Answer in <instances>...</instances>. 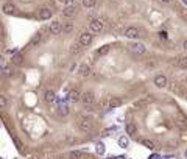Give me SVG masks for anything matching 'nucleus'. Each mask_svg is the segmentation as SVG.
Here are the masks:
<instances>
[{
	"mask_svg": "<svg viewBox=\"0 0 187 159\" xmlns=\"http://www.w3.org/2000/svg\"><path fill=\"white\" fill-rule=\"evenodd\" d=\"M78 128L81 131H84V133H87V131H90L94 128V120L90 117H80L78 119Z\"/></svg>",
	"mask_w": 187,
	"mask_h": 159,
	"instance_id": "f257e3e1",
	"label": "nucleus"
},
{
	"mask_svg": "<svg viewBox=\"0 0 187 159\" xmlns=\"http://www.w3.org/2000/svg\"><path fill=\"white\" fill-rule=\"evenodd\" d=\"M81 101H83V105L86 106V108H94V105H95V97H94V92L87 91V92H84L83 95H81Z\"/></svg>",
	"mask_w": 187,
	"mask_h": 159,
	"instance_id": "f03ea898",
	"label": "nucleus"
},
{
	"mask_svg": "<svg viewBox=\"0 0 187 159\" xmlns=\"http://www.w3.org/2000/svg\"><path fill=\"white\" fill-rule=\"evenodd\" d=\"M53 16V11L50 8H39L37 9V17L41 19V21H47V19H50Z\"/></svg>",
	"mask_w": 187,
	"mask_h": 159,
	"instance_id": "7ed1b4c3",
	"label": "nucleus"
},
{
	"mask_svg": "<svg viewBox=\"0 0 187 159\" xmlns=\"http://www.w3.org/2000/svg\"><path fill=\"white\" fill-rule=\"evenodd\" d=\"M92 39H94V37H92V34H90V33H87V31H84V33H81V34H80V37H78V42H80L83 47H87V45L92 42Z\"/></svg>",
	"mask_w": 187,
	"mask_h": 159,
	"instance_id": "20e7f679",
	"label": "nucleus"
},
{
	"mask_svg": "<svg viewBox=\"0 0 187 159\" xmlns=\"http://www.w3.org/2000/svg\"><path fill=\"white\" fill-rule=\"evenodd\" d=\"M103 28H105V24H103V21H100V19L90 22V31L92 33H100V31H103Z\"/></svg>",
	"mask_w": 187,
	"mask_h": 159,
	"instance_id": "39448f33",
	"label": "nucleus"
},
{
	"mask_svg": "<svg viewBox=\"0 0 187 159\" xmlns=\"http://www.w3.org/2000/svg\"><path fill=\"white\" fill-rule=\"evenodd\" d=\"M62 28H64V25H61L59 22H52L50 24V27H49V31L52 33V34H59L61 31H62Z\"/></svg>",
	"mask_w": 187,
	"mask_h": 159,
	"instance_id": "423d86ee",
	"label": "nucleus"
},
{
	"mask_svg": "<svg viewBox=\"0 0 187 159\" xmlns=\"http://www.w3.org/2000/svg\"><path fill=\"white\" fill-rule=\"evenodd\" d=\"M154 84H156L157 87H165L167 86V77H165V75H162V73L156 75V77H154Z\"/></svg>",
	"mask_w": 187,
	"mask_h": 159,
	"instance_id": "0eeeda50",
	"label": "nucleus"
},
{
	"mask_svg": "<svg viewBox=\"0 0 187 159\" xmlns=\"http://www.w3.org/2000/svg\"><path fill=\"white\" fill-rule=\"evenodd\" d=\"M131 52L137 53V55H144L145 53V45L140 44V42H134V44H131Z\"/></svg>",
	"mask_w": 187,
	"mask_h": 159,
	"instance_id": "6e6552de",
	"label": "nucleus"
},
{
	"mask_svg": "<svg viewBox=\"0 0 187 159\" xmlns=\"http://www.w3.org/2000/svg\"><path fill=\"white\" fill-rule=\"evenodd\" d=\"M139 36V30L136 27H128L125 30V37H129V39H136Z\"/></svg>",
	"mask_w": 187,
	"mask_h": 159,
	"instance_id": "1a4fd4ad",
	"label": "nucleus"
},
{
	"mask_svg": "<svg viewBox=\"0 0 187 159\" xmlns=\"http://www.w3.org/2000/svg\"><path fill=\"white\" fill-rule=\"evenodd\" d=\"M67 100L72 101V103H77V101L81 100V94H80L77 89H72V91L69 92V95H67Z\"/></svg>",
	"mask_w": 187,
	"mask_h": 159,
	"instance_id": "9d476101",
	"label": "nucleus"
},
{
	"mask_svg": "<svg viewBox=\"0 0 187 159\" xmlns=\"http://www.w3.org/2000/svg\"><path fill=\"white\" fill-rule=\"evenodd\" d=\"M173 64L176 65V67L187 69V58H185V56H178V58L173 61Z\"/></svg>",
	"mask_w": 187,
	"mask_h": 159,
	"instance_id": "9b49d317",
	"label": "nucleus"
},
{
	"mask_svg": "<svg viewBox=\"0 0 187 159\" xmlns=\"http://www.w3.org/2000/svg\"><path fill=\"white\" fill-rule=\"evenodd\" d=\"M75 14H77V8H75L73 5H70V6H67V8H64V11H62V16L69 17V19L75 17Z\"/></svg>",
	"mask_w": 187,
	"mask_h": 159,
	"instance_id": "f8f14e48",
	"label": "nucleus"
},
{
	"mask_svg": "<svg viewBox=\"0 0 187 159\" xmlns=\"http://www.w3.org/2000/svg\"><path fill=\"white\" fill-rule=\"evenodd\" d=\"M2 11L5 13V14H8V16H11V14H16V6L13 5V3H5L3 5V8H2Z\"/></svg>",
	"mask_w": 187,
	"mask_h": 159,
	"instance_id": "ddd939ff",
	"label": "nucleus"
},
{
	"mask_svg": "<svg viewBox=\"0 0 187 159\" xmlns=\"http://www.w3.org/2000/svg\"><path fill=\"white\" fill-rule=\"evenodd\" d=\"M11 62L13 64H16V65H21V64H24V55L22 53H14V55H11Z\"/></svg>",
	"mask_w": 187,
	"mask_h": 159,
	"instance_id": "4468645a",
	"label": "nucleus"
},
{
	"mask_svg": "<svg viewBox=\"0 0 187 159\" xmlns=\"http://www.w3.org/2000/svg\"><path fill=\"white\" fill-rule=\"evenodd\" d=\"M80 75H81V77H90V75H92V70H90V67L87 64H83L80 67Z\"/></svg>",
	"mask_w": 187,
	"mask_h": 159,
	"instance_id": "2eb2a0df",
	"label": "nucleus"
},
{
	"mask_svg": "<svg viewBox=\"0 0 187 159\" xmlns=\"http://www.w3.org/2000/svg\"><path fill=\"white\" fill-rule=\"evenodd\" d=\"M120 105H122V98H119V97H112L108 101V106L109 108H119Z\"/></svg>",
	"mask_w": 187,
	"mask_h": 159,
	"instance_id": "dca6fc26",
	"label": "nucleus"
},
{
	"mask_svg": "<svg viewBox=\"0 0 187 159\" xmlns=\"http://www.w3.org/2000/svg\"><path fill=\"white\" fill-rule=\"evenodd\" d=\"M58 111H59V114H61L62 117L69 116V108H67V105H64V103H59V106H58Z\"/></svg>",
	"mask_w": 187,
	"mask_h": 159,
	"instance_id": "f3484780",
	"label": "nucleus"
},
{
	"mask_svg": "<svg viewBox=\"0 0 187 159\" xmlns=\"http://www.w3.org/2000/svg\"><path fill=\"white\" fill-rule=\"evenodd\" d=\"M2 77H3V78H9V77H13V69H11V67H8V65L2 67Z\"/></svg>",
	"mask_w": 187,
	"mask_h": 159,
	"instance_id": "a211bd4d",
	"label": "nucleus"
},
{
	"mask_svg": "<svg viewBox=\"0 0 187 159\" xmlns=\"http://www.w3.org/2000/svg\"><path fill=\"white\" fill-rule=\"evenodd\" d=\"M45 101H49V103H52V101H56V95H55V92L53 91H47L45 92Z\"/></svg>",
	"mask_w": 187,
	"mask_h": 159,
	"instance_id": "6ab92c4d",
	"label": "nucleus"
},
{
	"mask_svg": "<svg viewBox=\"0 0 187 159\" xmlns=\"http://www.w3.org/2000/svg\"><path fill=\"white\" fill-rule=\"evenodd\" d=\"M176 122H178V125H179L182 129H185V128H187V119H185L184 116H178Z\"/></svg>",
	"mask_w": 187,
	"mask_h": 159,
	"instance_id": "aec40b11",
	"label": "nucleus"
},
{
	"mask_svg": "<svg viewBox=\"0 0 187 159\" xmlns=\"http://www.w3.org/2000/svg\"><path fill=\"white\" fill-rule=\"evenodd\" d=\"M128 144H129V139H128V137H125V136L119 137V145H120L122 148H126V147H128Z\"/></svg>",
	"mask_w": 187,
	"mask_h": 159,
	"instance_id": "412c9836",
	"label": "nucleus"
},
{
	"mask_svg": "<svg viewBox=\"0 0 187 159\" xmlns=\"http://www.w3.org/2000/svg\"><path fill=\"white\" fill-rule=\"evenodd\" d=\"M125 129H126V133H128L129 136L136 134V125H134V123H128V125L125 126Z\"/></svg>",
	"mask_w": 187,
	"mask_h": 159,
	"instance_id": "4be33fe9",
	"label": "nucleus"
},
{
	"mask_svg": "<svg viewBox=\"0 0 187 159\" xmlns=\"http://www.w3.org/2000/svg\"><path fill=\"white\" fill-rule=\"evenodd\" d=\"M97 154H100V156H103L105 154V151H106V147H105V144L103 142H100V144H97Z\"/></svg>",
	"mask_w": 187,
	"mask_h": 159,
	"instance_id": "5701e85b",
	"label": "nucleus"
},
{
	"mask_svg": "<svg viewBox=\"0 0 187 159\" xmlns=\"http://www.w3.org/2000/svg\"><path fill=\"white\" fill-rule=\"evenodd\" d=\"M64 28H62V31L64 33H72L73 31V24L72 22H67V24H62Z\"/></svg>",
	"mask_w": 187,
	"mask_h": 159,
	"instance_id": "b1692460",
	"label": "nucleus"
},
{
	"mask_svg": "<svg viewBox=\"0 0 187 159\" xmlns=\"http://www.w3.org/2000/svg\"><path fill=\"white\" fill-rule=\"evenodd\" d=\"M39 42H41V34H36V36H33V39L30 41V47H34Z\"/></svg>",
	"mask_w": 187,
	"mask_h": 159,
	"instance_id": "393cba45",
	"label": "nucleus"
},
{
	"mask_svg": "<svg viewBox=\"0 0 187 159\" xmlns=\"http://www.w3.org/2000/svg\"><path fill=\"white\" fill-rule=\"evenodd\" d=\"M95 3H97V0H83V5L86 8H94Z\"/></svg>",
	"mask_w": 187,
	"mask_h": 159,
	"instance_id": "a878e982",
	"label": "nucleus"
},
{
	"mask_svg": "<svg viewBox=\"0 0 187 159\" xmlns=\"http://www.w3.org/2000/svg\"><path fill=\"white\" fill-rule=\"evenodd\" d=\"M116 129H117L116 126H112V128H106V129H103V133H101V136H105V137H106V136H111V134H112V133H114V131H116Z\"/></svg>",
	"mask_w": 187,
	"mask_h": 159,
	"instance_id": "bb28decb",
	"label": "nucleus"
},
{
	"mask_svg": "<svg viewBox=\"0 0 187 159\" xmlns=\"http://www.w3.org/2000/svg\"><path fill=\"white\" fill-rule=\"evenodd\" d=\"M6 105H8L6 97H5V95H0V109H5V108H6Z\"/></svg>",
	"mask_w": 187,
	"mask_h": 159,
	"instance_id": "cd10ccee",
	"label": "nucleus"
},
{
	"mask_svg": "<svg viewBox=\"0 0 187 159\" xmlns=\"http://www.w3.org/2000/svg\"><path fill=\"white\" fill-rule=\"evenodd\" d=\"M109 49H111V47H109V45H103V47H101V49L98 50V55H106V53L109 52Z\"/></svg>",
	"mask_w": 187,
	"mask_h": 159,
	"instance_id": "c85d7f7f",
	"label": "nucleus"
},
{
	"mask_svg": "<svg viewBox=\"0 0 187 159\" xmlns=\"http://www.w3.org/2000/svg\"><path fill=\"white\" fill-rule=\"evenodd\" d=\"M142 144H144L147 148H154V144L151 142V140H147V139H145V140H142Z\"/></svg>",
	"mask_w": 187,
	"mask_h": 159,
	"instance_id": "c756f323",
	"label": "nucleus"
},
{
	"mask_svg": "<svg viewBox=\"0 0 187 159\" xmlns=\"http://www.w3.org/2000/svg\"><path fill=\"white\" fill-rule=\"evenodd\" d=\"M80 45H81L80 42H78V44H73V45L70 47V53H77V52H78V47H80Z\"/></svg>",
	"mask_w": 187,
	"mask_h": 159,
	"instance_id": "7c9ffc66",
	"label": "nucleus"
},
{
	"mask_svg": "<svg viewBox=\"0 0 187 159\" xmlns=\"http://www.w3.org/2000/svg\"><path fill=\"white\" fill-rule=\"evenodd\" d=\"M80 156H83L81 151H72L70 153V157H80Z\"/></svg>",
	"mask_w": 187,
	"mask_h": 159,
	"instance_id": "2f4dec72",
	"label": "nucleus"
},
{
	"mask_svg": "<svg viewBox=\"0 0 187 159\" xmlns=\"http://www.w3.org/2000/svg\"><path fill=\"white\" fill-rule=\"evenodd\" d=\"M58 2H59V3H72L73 0H58Z\"/></svg>",
	"mask_w": 187,
	"mask_h": 159,
	"instance_id": "473e14b6",
	"label": "nucleus"
},
{
	"mask_svg": "<svg viewBox=\"0 0 187 159\" xmlns=\"http://www.w3.org/2000/svg\"><path fill=\"white\" fill-rule=\"evenodd\" d=\"M182 47H184V50H187V41H184V44H182Z\"/></svg>",
	"mask_w": 187,
	"mask_h": 159,
	"instance_id": "72a5a7b5",
	"label": "nucleus"
},
{
	"mask_svg": "<svg viewBox=\"0 0 187 159\" xmlns=\"http://www.w3.org/2000/svg\"><path fill=\"white\" fill-rule=\"evenodd\" d=\"M162 2H165V3H170V2H172V0H162Z\"/></svg>",
	"mask_w": 187,
	"mask_h": 159,
	"instance_id": "f704fd0d",
	"label": "nucleus"
},
{
	"mask_svg": "<svg viewBox=\"0 0 187 159\" xmlns=\"http://www.w3.org/2000/svg\"><path fill=\"white\" fill-rule=\"evenodd\" d=\"M182 2H184V3H185V5H187V0H182Z\"/></svg>",
	"mask_w": 187,
	"mask_h": 159,
	"instance_id": "c9c22d12",
	"label": "nucleus"
},
{
	"mask_svg": "<svg viewBox=\"0 0 187 159\" xmlns=\"http://www.w3.org/2000/svg\"><path fill=\"white\" fill-rule=\"evenodd\" d=\"M184 156H185V157H187V151H185V153H184Z\"/></svg>",
	"mask_w": 187,
	"mask_h": 159,
	"instance_id": "e433bc0d",
	"label": "nucleus"
},
{
	"mask_svg": "<svg viewBox=\"0 0 187 159\" xmlns=\"http://www.w3.org/2000/svg\"><path fill=\"white\" fill-rule=\"evenodd\" d=\"M184 17H185V21H187V14H185V16H184Z\"/></svg>",
	"mask_w": 187,
	"mask_h": 159,
	"instance_id": "4c0bfd02",
	"label": "nucleus"
}]
</instances>
